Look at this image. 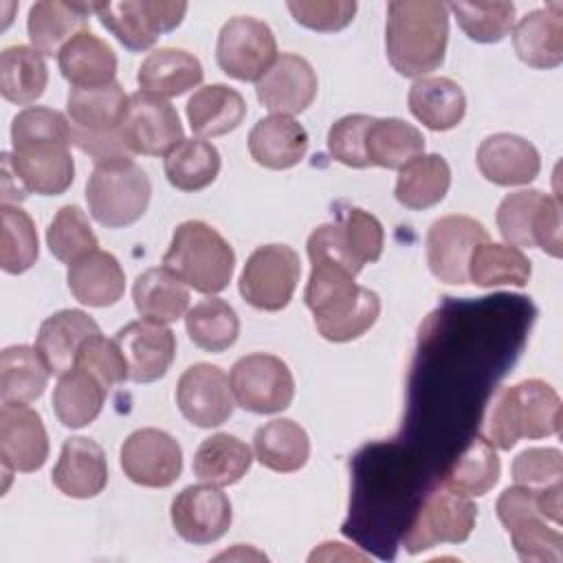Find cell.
Segmentation results:
<instances>
[{"label": "cell", "mask_w": 563, "mask_h": 563, "mask_svg": "<svg viewBox=\"0 0 563 563\" xmlns=\"http://www.w3.org/2000/svg\"><path fill=\"white\" fill-rule=\"evenodd\" d=\"M310 264L303 301L314 317L317 332L332 343H345L365 334L380 314L378 295L358 286L354 282L356 275L339 260L310 255Z\"/></svg>", "instance_id": "6da1fadb"}, {"label": "cell", "mask_w": 563, "mask_h": 563, "mask_svg": "<svg viewBox=\"0 0 563 563\" xmlns=\"http://www.w3.org/2000/svg\"><path fill=\"white\" fill-rule=\"evenodd\" d=\"M449 9L433 0H391L387 4L385 48L391 68L402 77H427L444 62Z\"/></svg>", "instance_id": "7a4b0ae2"}, {"label": "cell", "mask_w": 563, "mask_h": 563, "mask_svg": "<svg viewBox=\"0 0 563 563\" xmlns=\"http://www.w3.org/2000/svg\"><path fill=\"white\" fill-rule=\"evenodd\" d=\"M561 398L552 385L539 378L501 387L488 409L484 440L495 449L510 451L521 438L539 440L559 433Z\"/></svg>", "instance_id": "3957f363"}, {"label": "cell", "mask_w": 563, "mask_h": 563, "mask_svg": "<svg viewBox=\"0 0 563 563\" xmlns=\"http://www.w3.org/2000/svg\"><path fill=\"white\" fill-rule=\"evenodd\" d=\"M163 266L202 295L222 292L235 268L231 244L207 222H180L163 255Z\"/></svg>", "instance_id": "277c9868"}, {"label": "cell", "mask_w": 563, "mask_h": 563, "mask_svg": "<svg viewBox=\"0 0 563 563\" xmlns=\"http://www.w3.org/2000/svg\"><path fill=\"white\" fill-rule=\"evenodd\" d=\"M150 196L152 183L132 156L95 165L86 183L88 211L108 229L134 224L147 211Z\"/></svg>", "instance_id": "5b68a950"}, {"label": "cell", "mask_w": 563, "mask_h": 563, "mask_svg": "<svg viewBox=\"0 0 563 563\" xmlns=\"http://www.w3.org/2000/svg\"><path fill=\"white\" fill-rule=\"evenodd\" d=\"M497 517L510 534L517 556L526 563H561L563 561V534L548 526V519L539 510L537 488L521 484L508 486L497 504Z\"/></svg>", "instance_id": "8992f818"}, {"label": "cell", "mask_w": 563, "mask_h": 563, "mask_svg": "<svg viewBox=\"0 0 563 563\" xmlns=\"http://www.w3.org/2000/svg\"><path fill=\"white\" fill-rule=\"evenodd\" d=\"M299 277L301 262L295 249L286 244H264L249 255L238 288L249 306L277 312L290 303Z\"/></svg>", "instance_id": "52a82bcc"}, {"label": "cell", "mask_w": 563, "mask_h": 563, "mask_svg": "<svg viewBox=\"0 0 563 563\" xmlns=\"http://www.w3.org/2000/svg\"><path fill=\"white\" fill-rule=\"evenodd\" d=\"M477 521V506L471 497L446 486L431 490L409 523L402 545L409 554L424 552L438 543H462Z\"/></svg>", "instance_id": "ba28073f"}, {"label": "cell", "mask_w": 563, "mask_h": 563, "mask_svg": "<svg viewBox=\"0 0 563 563\" xmlns=\"http://www.w3.org/2000/svg\"><path fill=\"white\" fill-rule=\"evenodd\" d=\"M92 11L101 24L130 51H147L156 44L161 33L174 31L185 13L187 2L163 0H123V2H92Z\"/></svg>", "instance_id": "9c48e42d"}, {"label": "cell", "mask_w": 563, "mask_h": 563, "mask_svg": "<svg viewBox=\"0 0 563 563\" xmlns=\"http://www.w3.org/2000/svg\"><path fill=\"white\" fill-rule=\"evenodd\" d=\"M235 402L251 413L284 411L295 398V378L288 365L264 352L238 358L229 374Z\"/></svg>", "instance_id": "30bf717a"}, {"label": "cell", "mask_w": 563, "mask_h": 563, "mask_svg": "<svg viewBox=\"0 0 563 563\" xmlns=\"http://www.w3.org/2000/svg\"><path fill=\"white\" fill-rule=\"evenodd\" d=\"M216 59L224 75L238 81H257L277 59L275 35L266 22L235 15L218 33Z\"/></svg>", "instance_id": "8fae6325"}, {"label": "cell", "mask_w": 563, "mask_h": 563, "mask_svg": "<svg viewBox=\"0 0 563 563\" xmlns=\"http://www.w3.org/2000/svg\"><path fill=\"white\" fill-rule=\"evenodd\" d=\"M119 134L132 154L143 156H167L185 139L176 108L143 90L128 97Z\"/></svg>", "instance_id": "7c38bea8"}, {"label": "cell", "mask_w": 563, "mask_h": 563, "mask_svg": "<svg viewBox=\"0 0 563 563\" xmlns=\"http://www.w3.org/2000/svg\"><path fill=\"white\" fill-rule=\"evenodd\" d=\"M119 462L130 482L145 488H167L180 477L183 449L167 431L145 427L123 440Z\"/></svg>", "instance_id": "4fadbf2b"}, {"label": "cell", "mask_w": 563, "mask_h": 563, "mask_svg": "<svg viewBox=\"0 0 563 563\" xmlns=\"http://www.w3.org/2000/svg\"><path fill=\"white\" fill-rule=\"evenodd\" d=\"M486 240L488 231L471 216L438 218L427 231V264L433 277L453 286L466 284L471 253Z\"/></svg>", "instance_id": "5bb4252c"}, {"label": "cell", "mask_w": 563, "mask_h": 563, "mask_svg": "<svg viewBox=\"0 0 563 563\" xmlns=\"http://www.w3.org/2000/svg\"><path fill=\"white\" fill-rule=\"evenodd\" d=\"M176 405L191 424L200 429L220 427L235 407L229 376L211 363L187 367L176 385Z\"/></svg>", "instance_id": "9a60e30c"}, {"label": "cell", "mask_w": 563, "mask_h": 563, "mask_svg": "<svg viewBox=\"0 0 563 563\" xmlns=\"http://www.w3.org/2000/svg\"><path fill=\"white\" fill-rule=\"evenodd\" d=\"M231 519V501L220 486L205 482L187 486L172 501V526L187 543L194 545H207L222 539Z\"/></svg>", "instance_id": "2e32d148"}, {"label": "cell", "mask_w": 563, "mask_h": 563, "mask_svg": "<svg viewBox=\"0 0 563 563\" xmlns=\"http://www.w3.org/2000/svg\"><path fill=\"white\" fill-rule=\"evenodd\" d=\"M70 141L44 139L18 145L9 152L11 167L24 189L40 196H59L75 180Z\"/></svg>", "instance_id": "e0dca14e"}, {"label": "cell", "mask_w": 563, "mask_h": 563, "mask_svg": "<svg viewBox=\"0 0 563 563\" xmlns=\"http://www.w3.org/2000/svg\"><path fill=\"white\" fill-rule=\"evenodd\" d=\"M317 73L297 53H282L271 68L255 81L260 103L273 114L292 117L303 112L317 97Z\"/></svg>", "instance_id": "ac0fdd59"}, {"label": "cell", "mask_w": 563, "mask_h": 563, "mask_svg": "<svg viewBox=\"0 0 563 563\" xmlns=\"http://www.w3.org/2000/svg\"><path fill=\"white\" fill-rule=\"evenodd\" d=\"M114 341L125 356L128 378L134 383H154L163 378L176 356L174 332L156 321H130L114 334Z\"/></svg>", "instance_id": "d6986e66"}, {"label": "cell", "mask_w": 563, "mask_h": 563, "mask_svg": "<svg viewBox=\"0 0 563 563\" xmlns=\"http://www.w3.org/2000/svg\"><path fill=\"white\" fill-rule=\"evenodd\" d=\"M48 457V433L40 413L26 405L0 409V460L15 473H33Z\"/></svg>", "instance_id": "ffe728a7"}, {"label": "cell", "mask_w": 563, "mask_h": 563, "mask_svg": "<svg viewBox=\"0 0 563 563\" xmlns=\"http://www.w3.org/2000/svg\"><path fill=\"white\" fill-rule=\"evenodd\" d=\"M477 169L488 183L499 187L528 185L539 176L541 158L528 139L510 132H497L479 143Z\"/></svg>", "instance_id": "44dd1931"}, {"label": "cell", "mask_w": 563, "mask_h": 563, "mask_svg": "<svg viewBox=\"0 0 563 563\" xmlns=\"http://www.w3.org/2000/svg\"><path fill=\"white\" fill-rule=\"evenodd\" d=\"M51 479L66 497H97L108 484V462L101 444L84 435L68 438L62 444Z\"/></svg>", "instance_id": "7402d4cb"}, {"label": "cell", "mask_w": 563, "mask_h": 563, "mask_svg": "<svg viewBox=\"0 0 563 563\" xmlns=\"http://www.w3.org/2000/svg\"><path fill=\"white\" fill-rule=\"evenodd\" d=\"M512 46L517 57L539 70L556 68L563 62V4L550 2L543 9L526 13L512 26Z\"/></svg>", "instance_id": "603a6c76"}, {"label": "cell", "mask_w": 563, "mask_h": 563, "mask_svg": "<svg viewBox=\"0 0 563 563\" xmlns=\"http://www.w3.org/2000/svg\"><path fill=\"white\" fill-rule=\"evenodd\" d=\"M99 332L101 330L90 314H86L84 310L66 308L42 321L35 339V350L40 352L48 372L62 376L75 365L86 339Z\"/></svg>", "instance_id": "cb8c5ba5"}, {"label": "cell", "mask_w": 563, "mask_h": 563, "mask_svg": "<svg viewBox=\"0 0 563 563\" xmlns=\"http://www.w3.org/2000/svg\"><path fill=\"white\" fill-rule=\"evenodd\" d=\"M92 2L40 0L29 9L26 31L31 46L42 55H59V51L79 33L88 31Z\"/></svg>", "instance_id": "d4e9b609"}, {"label": "cell", "mask_w": 563, "mask_h": 563, "mask_svg": "<svg viewBox=\"0 0 563 563\" xmlns=\"http://www.w3.org/2000/svg\"><path fill=\"white\" fill-rule=\"evenodd\" d=\"M251 158L268 169H290L308 152V132L292 117L271 114L249 132Z\"/></svg>", "instance_id": "484cf974"}, {"label": "cell", "mask_w": 563, "mask_h": 563, "mask_svg": "<svg viewBox=\"0 0 563 563\" xmlns=\"http://www.w3.org/2000/svg\"><path fill=\"white\" fill-rule=\"evenodd\" d=\"M66 282L73 297L90 308L114 306L125 292V273L119 260L99 249L68 264Z\"/></svg>", "instance_id": "4316f807"}, {"label": "cell", "mask_w": 563, "mask_h": 563, "mask_svg": "<svg viewBox=\"0 0 563 563\" xmlns=\"http://www.w3.org/2000/svg\"><path fill=\"white\" fill-rule=\"evenodd\" d=\"M128 97L119 81L99 88H70L68 121L75 134H114L119 132Z\"/></svg>", "instance_id": "83f0119b"}, {"label": "cell", "mask_w": 563, "mask_h": 563, "mask_svg": "<svg viewBox=\"0 0 563 563\" xmlns=\"http://www.w3.org/2000/svg\"><path fill=\"white\" fill-rule=\"evenodd\" d=\"M202 64L183 48H156L139 66L136 81L143 92L161 99L185 95L202 81Z\"/></svg>", "instance_id": "f1b7e54d"}, {"label": "cell", "mask_w": 563, "mask_h": 563, "mask_svg": "<svg viewBox=\"0 0 563 563\" xmlns=\"http://www.w3.org/2000/svg\"><path fill=\"white\" fill-rule=\"evenodd\" d=\"M59 70L73 88L108 86L117 75V55L90 31L75 35L57 55Z\"/></svg>", "instance_id": "f546056e"}, {"label": "cell", "mask_w": 563, "mask_h": 563, "mask_svg": "<svg viewBox=\"0 0 563 563\" xmlns=\"http://www.w3.org/2000/svg\"><path fill=\"white\" fill-rule=\"evenodd\" d=\"M407 103L411 114L435 132L455 128L466 112V95L449 77H418L409 88Z\"/></svg>", "instance_id": "4dcf8cb0"}, {"label": "cell", "mask_w": 563, "mask_h": 563, "mask_svg": "<svg viewBox=\"0 0 563 563\" xmlns=\"http://www.w3.org/2000/svg\"><path fill=\"white\" fill-rule=\"evenodd\" d=\"M132 299L141 319L167 325L187 314L189 286L165 266H154L136 277Z\"/></svg>", "instance_id": "1f68e13d"}, {"label": "cell", "mask_w": 563, "mask_h": 563, "mask_svg": "<svg viewBox=\"0 0 563 563\" xmlns=\"http://www.w3.org/2000/svg\"><path fill=\"white\" fill-rule=\"evenodd\" d=\"M244 114V97L224 84L202 86L187 101V121L198 139L229 134L242 123Z\"/></svg>", "instance_id": "d6a6232c"}, {"label": "cell", "mask_w": 563, "mask_h": 563, "mask_svg": "<svg viewBox=\"0 0 563 563\" xmlns=\"http://www.w3.org/2000/svg\"><path fill=\"white\" fill-rule=\"evenodd\" d=\"M106 385L88 369L75 365L64 372L53 389V411L68 429L90 424L103 409Z\"/></svg>", "instance_id": "836d02e7"}, {"label": "cell", "mask_w": 563, "mask_h": 563, "mask_svg": "<svg viewBox=\"0 0 563 563\" xmlns=\"http://www.w3.org/2000/svg\"><path fill=\"white\" fill-rule=\"evenodd\" d=\"M451 187V167L440 154H420L398 169L396 200L411 211L435 207Z\"/></svg>", "instance_id": "e575fe53"}, {"label": "cell", "mask_w": 563, "mask_h": 563, "mask_svg": "<svg viewBox=\"0 0 563 563\" xmlns=\"http://www.w3.org/2000/svg\"><path fill=\"white\" fill-rule=\"evenodd\" d=\"M253 451L262 466L275 473H295L310 457V438L295 420L275 418L255 431Z\"/></svg>", "instance_id": "d590c367"}, {"label": "cell", "mask_w": 563, "mask_h": 563, "mask_svg": "<svg viewBox=\"0 0 563 563\" xmlns=\"http://www.w3.org/2000/svg\"><path fill=\"white\" fill-rule=\"evenodd\" d=\"M48 367L31 345H9L0 352V400L2 405H29L37 400L48 383Z\"/></svg>", "instance_id": "8d00e7d4"}, {"label": "cell", "mask_w": 563, "mask_h": 563, "mask_svg": "<svg viewBox=\"0 0 563 563\" xmlns=\"http://www.w3.org/2000/svg\"><path fill=\"white\" fill-rule=\"evenodd\" d=\"M365 154L369 165L400 169L411 158L424 154V136L416 125L402 119L374 117L365 132Z\"/></svg>", "instance_id": "74e56055"}, {"label": "cell", "mask_w": 563, "mask_h": 563, "mask_svg": "<svg viewBox=\"0 0 563 563\" xmlns=\"http://www.w3.org/2000/svg\"><path fill=\"white\" fill-rule=\"evenodd\" d=\"M253 464L251 449L231 433H216L200 442L194 455V475L211 486L240 482Z\"/></svg>", "instance_id": "f35d334b"}, {"label": "cell", "mask_w": 563, "mask_h": 563, "mask_svg": "<svg viewBox=\"0 0 563 563\" xmlns=\"http://www.w3.org/2000/svg\"><path fill=\"white\" fill-rule=\"evenodd\" d=\"M48 84L44 55L33 46L15 44L0 53V92L9 103L29 106L37 101Z\"/></svg>", "instance_id": "ab89813d"}, {"label": "cell", "mask_w": 563, "mask_h": 563, "mask_svg": "<svg viewBox=\"0 0 563 563\" xmlns=\"http://www.w3.org/2000/svg\"><path fill=\"white\" fill-rule=\"evenodd\" d=\"M532 266L528 255L512 246V244H501V242H482L473 249L471 260H468V282L482 288H493V286H526L530 279Z\"/></svg>", "instance_id": "60d3db41"}, {"label": "cell", "mask_w": 563, "mask_h": 563, "mask_svg": "<svg viewBox=\"0 0 563 563\" xmlns=\"http://www.w3.org/2000/svg\"><path fill=\"white\" fill-rule=\"evenodd\" d=\"M330 233L336 251L356 273H361L365 264L376 262L385 246L383 224L376 216L358 207L345 209L339 222H330Z\"/></svg>", "instance_id": "b9f144b4"}, {"label": "cell", "mask_w": 563, "mask_h": 563, "mask_svg": "<svg viewBox=\"0 0 563 563\" xmlns=\"http://www.w3.org/2000/svg\"><path fill=\"white\" fill-rule=\"evenodd\" d=\"M165 176L180 191H200L209 187L220 172V152L205 139H183L165 156Z\"/></svg>", "instance_id": "7bdbcfd3"}, {"label": "cell", "mask_w": 563, "mask_h": 563, "mask_svg": "<svg viewBox=\"0 0 563 563\" xmlns=\"http://www.w3.org/2000/svg\"><path fill=\"white\" fill-rule=\"evenodd\" d=\"M499 473L501 464L495 446L484 438H473L460 457L446 468L442 486L466 497H482L497 484Z\"/></svg>", "instance_id": "ee69618b"}, {"label": "cell", "mask_w": 563, "mask_h": 563, "mask_svg": "<svg viewBox=\"0 0 563 563\" xmlns=\"http://www.w3.org/2000/svg\"><path fill=\"white\" fill-rule=\"evenodd\" d=\"M185 328L196 347L218 354L238 341L240 319L224 299L207 297L187 310Z\"/></svg>", "instance_id": "f6af8a7d"}, {"label": "cell", "mask_w": 563, "mask_h": 563, "mask_svg": "<svg viewBox=\"0 0 563 563\" xmlns=\"http://www.w3.org/2000/svg\"><path fill=\"white\" fill-rule=\"evenodd\" d=\"M0 222V266L9 275H20L29 271L40 255L35 224L18 205H2Z\"/></svg>", "instance_id": "bcb514c9"}, {"label": "cell", "mask_w": 563, "mask_h": 563, "mask_svg": "<svg viewBox=\"0 0 563 563\" xmlns=\"http://www.w3.org/2000/svg\"><path fill=\"white\" fill-rule=\"evenodd\" d=\"M446 9L455 15L460 29L482 44H495L504 40L515 26V4L495 2H451Z\"/></svg>", "instance_id": "7dc6e473"}, {"label": "cell", "mask_w": 563, "mask_h": 563, "mask_svg": "<svg viewBox=\"0 0 563 563\" xmlns=\"http://www.w3.org/2000/svg\"><path fill=\"white\" fill-rule=\"evenodd\" d=\"M543 191L539 189H519L508 194L497 207V229L506 244L517 249L534 246V227L545 202Z\"/></svg>", "instance_id": "c3c4849f"}, {"label": "cell", "mask_w": 563, "mask_h": 563, "mask_svg": "<svg viewBox=\"0 0 563 563\" xmlns=\"http://www.w3.org/2000/svg\"><path fill=\"white\" fill-rule=\"evenodd\" d=\"M46 246L59 262L73 264L90 251H97L99 242L86 213L77 205H64L46 229Z\"/></svg>", "instance_id": "681fc988"}, {"label": "cell", "mask_w": 563, "mask_h": 563, "mask_svg": "<svg viewBox=\"0 0 563 563\" xmlns=\"http://www.w3.org/2000/svg\"><path fill=\"white\" fill-rule=\"evenodd\" d=\"M374 117L369 114H347L332 123L328 132V152L334 161H339L345 167L365 169L369 167L367 154H365V132Z\"/></svg>", "instance_id": "f907efd6"}, {"label": "cell", "mask_w": 563, "mask_h": 563, "mask_svg": "<svg viewBox=\"0 0 563 563\" xmlns=\"http://www.w3.org/2000/svg\"><path fill=\"white\" fill-rule=\"evenodd\" d=\"M515 484L528 488H548L563 482V453L550 446H532L521 451L510 466Z\"/></svg>", "instance_id": "816d5d0a"}, {"label": "cell", "mask_w": 563, "mask_h": 563, "mask_svg": "<svg viewBox=\"0 0 563 563\" xmlns=\"http://www.w3.org/2000/svg\"><path fill=\"white\" fill-rule=\"evenodd\" d=\"M44 139H62L73 143V132H70V121L53 110V108H24L13 117L11 123V145H24L33 141H44Z\"/></svg>", "instance_id": "f5cc1de1"}, {"label": "cell", "mask_w": 563, "mask_h": 563, "mask_svg": "<svg viewBox=\"0 0 563 563\" xmlns=\"http://www.w3.org/2000/svg\"><path fill=\"white\" fill-rule=\"evenodd\" d=\"M75 365L95 374L106 387H114L128 378V363L119 343L114 339L101 336V332L86 339Z\"/></svg>", "instance_id": "db71d44e"}, {"label": "cell", "mask_w": 563, "mask_h": 563, "mask_svg": "<svg viewBox=\"0 0 563 563\" xmlns=\"http://www.w3.org/2000/svg\"><path fill=\"white\" fill-rule=\"evenodd\" d=\"M286 7L297 24L319 33H334L345 29L356 13V2L352 0H310L288 2Z\"/></svg>", "instance_id": "11a10c76"}, {"label": "cell", "mask_w": 563, "mask_h": 563, "mask_svg": "<svg viewBox=\"0 0 563 563\" xmlns=\"http://www.w3.org/2000/svg\"><path fill=\"white\" fill-rule=\"evenodd\" d=\"M534 246L552 257L563 255V238H561V200L556 196L545 198L537 227H534Z\"/></svg>", "instance_id": "9f6ffc18"}, {"label": "cell", "mask_w": 563, "mask_h": 563, "mask_svg": "<svg viewBox=\"0 0 563 563\" xmlns=\"http://www.w3.org/2000/svg\"><path fill=\"white\" fill-rule=\"evenodd\" d=\"M2 205H18L26 198V189L24 185L20 183V178L15 176L13 167H11V158H9V152L2 154Z\"/></svg>", "instance_id": "6f0895ef"}]
</instances>
